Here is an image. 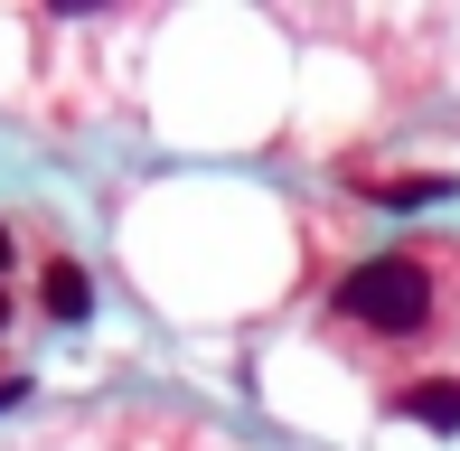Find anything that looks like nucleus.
Returning <instances> with one entry per match:
<instances>
[{"mask_svg": "<svg viewBox=\"0 0 460 451\" xmlns=\"http://www.w3.org/2000/svg\"><path fill=\"white\" fill-rule=\"evenodd\" d=\"M385 414L423 423V433H460V376H423V385H404V395H394Z\"/></svg>", "mask_w": 460, "mask_h": 451, "instance_id": "obj_2", "label": "nucleus"}, {"mask_svg": "<svg viewBox=\"0 0 460 451\" xmlns=\"http://www.w3.org/2000/svg\"><path fill=\"white\" fill-rule=\"evenodd\" d=\"M0 330H10V292H0Z\"/></svg>", "mask_w": 460, "mask_h": 451, "instance_id": "obj_6", "label": "nucleus"}, {"mask_svg": "<svg viewBox=\"0 0 460 451\" xmlns=\"http://www.w3.org/2000/svg\"><path fill=\"white\" fill-rule=\"evenodd\" d=\"M0 273H10V226H0Z\"/></svg>", "mask_w": 460, "mask_h": 451, "instance_id": "obj_5", "label": "nucleus"}, {"mask_svg": "<svg viewBox=\"0 0 460 451\" xmlns=\"http://www.w3.org/2000/svg\"><path fill=\"white\" fill-rule=\"evenodd\" d=\"M460 179L442 170H404V179H367V198H385V208H432V198H451Z\"/></svg>", "mask_w": 460, "mask_h": 451, "instance_id": "obj_4", "label": "nucleus"}, {"mask_svg": "<svg viewBox=\"0 0 460 451\" xmlns=\"http://www.w3.org/2000/svg\"><path fill=\"white\" fill-rule=\"evenodd\" d=\"M442 292H451V244H394L339 273L329 320L367 339H432L442 330Z\"/></svg>", "mask_w": 460, "mask_h": 451, "instance_id": "obj_1", "label": "nucleus"}, {"mask_svg": "<svg viewBox=\"0 0 460 451\" xmlns=\"http://www.w3.org/2000/svg\"><path fill=\"white\" fill-rule=\"evenodd\" d=\"M38 301H48V320H57V330L94 320V282H85V263H66V254H57V263H48V282H38Z\"/></svg>", "mask_w": 460, "mask_h": 451, "instance_id": "obj_3", "label": "nucleus"}]
</instances>
